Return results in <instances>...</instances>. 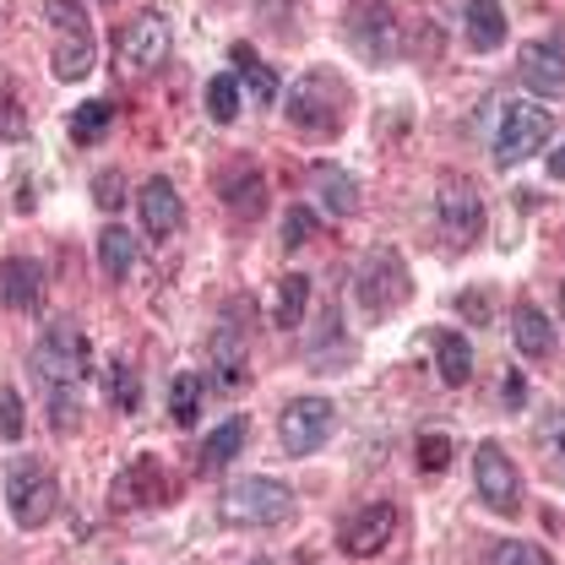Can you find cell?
<instances>
[{"label": "cell", "instance_id": "1", "mask_svg": "<svg viewBox=\"0 0 565 565\" xmlns=\"http://www.w3.org/2000/svg\"><path fill=\"white\" fill-rule=\"evenodd\" d=\"M353 93L338 71H305L288 93H282V115L294 120V131L305 137H338L349 126Z\"/></svg>", "mask_w": 565, "mask_h": 565}, {"label": "cell", "instance_id": "2", "mask_svg": "<svg viewBox=\"0 0 565 565\" xmlns=\"http://www.w3.org/2000/svg\"><path fill=\"white\" fill-rule=\"evenodd\" d=\"M408 294H414V278H408V267H403V256H397L392 245H370V250L359 256L353 299H359V310H364L370 321L397 316V310L408 305Z\"/></svg>", "mask_w": 565, "mask_h": 565}, {"label": "cell", "instance_id": "3", "mask_svg": "<svg viewBox=\"0 0 565 565\" xmlns=\"http://www.w3.org/2000/svg\"><path fill=\"white\" fill-rule=\"evenodd\" d=\"M44 17H50V33H55V50H50V71L61 82H82L98 50H93V28H87V6L82 0H44Z\"/></svg>", "mask_w": 565, "mask_h": 565}, {"label": "cell", "instance_id": "4", "mask_svg": "<svg viewBox=\"0 0 565 565\" xmlns=\"http://www.w3.org/2000/svg\"><path fill=\"white\" fill-rule=\"evenodd\" d=\"M6 505H11L17 527H44L55 516V505H61L55 473L39 457H11V468H6Z\"/></svg>", "mask_w": 565, "mask_h": 565}, {"label": "cell", "instance_id": "5", "mask_svg": "<svg viewBox=\"0 0 565 565\" xmlns=\"http://www.w3.org/2000/svg\"><path fill=\"white\" fill-rule=\"evenodd\" d=\"M33 370L50 392H71L87 370H93V353H87V338L76 321H50L39 349H33Z\"/></svg>", "mask_w": 565, "mask_h": 565}, {"label": "cell", "instance_id": "6", "mask_svg": "<svg viewBox=\"0 0 565 565\" xmlns=\"http://www.w3.org/2000/svg\"><path fill=\"white\" fill-rule=\"evenodd\" d=\"M217 511H223V522H234V527H278V522L294 516V490L256 473V479L228 484L223 500H217Z\"/></svg>", "mask_w": 565, "mask_h": 565}, {"label": "cell", "instance_id": "7", "mask_svg": "<svg viewBox=\"0 0 565 565\" xmlns=\"http://www.w3.org/2000/svg\"><path fill=\"white\" fill-rule=\"evenodd\" d=\"M435 217H440V234L451 250H468L484 239V196L468 174H446L440 180V196H435Z\"/></svg>", "mask_w": 565, "mask_h": 565}, {"label": "cell", "instance_id": "8", "mask_svg": "<svg viewBox=\"0 0 565 565\" xmlns=\"http://www.w3.org/2000/svg\"><path fill=\"white\" fill-rule=\"evenodd\" d=\"M349 44L359 61L370 66H386L403 55V22L392 11V0H359L349 11Z\"/></svg>", "mask_w": 565, "mask_h": 565}, {"label": "cell", "instance_id": "9", "mask_svg": "<svg viewBox=\"0 0 565 565\" xmlns=\"http://www.w3.org/2000/svg\"><path fill=\"white\" fill-rule=\"evenodd\" d=\"M555 131V115L544 109V104H511L505 115H500V131H494V163H522V158H533L544 141Z\"/></svg>", "mask_w": 565, "mask_h": 565}, {"label": "cell", "instance_id": "10", "mask_svg": "<svg viewBox=\"0 0 565 565\" xmlns=\"http://www.w3.org/2000/svg\"><path fill=\"white\" fill-rule=\"evenodd\" d=\"M332 424H338V408H332L327 397H294V403L278 414L282 451H288V457H310L316 446H327Z\"/></svg>", "mask_w": 565, "mask_h": 565}, {"label": "cell", "instance_id": "11", "mask_svg": "<svg viewBox=\"0 0 565 565\" xmlns=\"http://www.w3.org/2000/svg\"><path fill=\"white\" fill-rule=\"evenodd\" d=\"M473 484H479V500L500 511V516H522V473L516 462L500 451V440H484L479 457H473Z\"/></svg>", "mask_w": 565, "mask_h": 565}, {"label": "cell", "instance_id": "12", "mask_svg": "<svg viewBox=\"0 0 565 565\" xmlns=\"http://www.w3.org/2000/svg\"><path fill=\"white\" fill-rule=\"evenodd\" d=\"M392 539H397V505L392 500H370L343 522V555H353V561H375Z\"/></svg>", "mask_w": 565, "mask_h": 565}, {"label": "cell", "instance_id": "13", "mask_svg": "<svg viewBox=\"0 0 565 565\" xmlns=\"http://www.w3.org/2000/svg\"><path fill=\"white\" fill-rule=\"evenodd\" d=\"M163 500H169V479H163V468H158L152 457H137V462H126V468L115 473V484H109V505H115V511L163 505Z\"/></svg>", "mask_w": 565, "mask_h": 565}, {"label": "cell", "instance_id": "14", "mask_svg": "<svg viewBox=\"0 0 565 565\" xmlns=\"http://www.w3.org/2000/svg\"><path fill=\"white\" fill-rule=\"evenodd\" d=\"M137 207H141V228H147L152 239H169V234L185 223L180 191H174V180H163V174H152V180L141 185V191H137Z\"/></svg>", "mask_w": 565, "mask_h": 565}, {"label": "cell", "instance_id": "15", "mask_svg": "<svg viewBox=\"0 0 565 565\" xmlns=\"http://www.w3.org/2000/svg\"><path fill=\"white\" fill-rule=\"evenodd\" d=\"M120 55H126V66L158 71L163 61H169V22H163L158 11L137 17V22L126 28V39H120Z\"/></svg>", "mask_w": 565, "mask_h": 565}, {"label": "cell", "instance_id": "16", "mask_svg": "<svg viewBox=\"0 0 565 565\" xmlns=\"http://www.w3.org/2000/svg\"><path fill=\"white\" fill-rule=\"evenodd\" d=\"M516 66H522V82H527V87L561 93L565 87V39H527L522 55H516Z\"/></svg>", "mask_w": 565, "mask_h": 565}, {"label": "cell", "instance_id": "17", "mask_svg": "<svg viewBox=\"0 0 565 565\" xmlns=\"http://www.w3.org/2000/svg\"><path fill=\"white\" fill-rule=\"evenodd\" d=\"M44 299V267L33 262V256H6L0 262V305L6 310H33Z\"/></svg>", "mask_w": 565, "mask_h": 565}, {"label": "cell", "instance_id": "18", "mask_svg": "<svg viewBox=\"0 0 565 565\" xmlns=\"http://www.w3.org/2000/svg\"><path fill=\"white\" fill-rule=\"evenodd\" d=\"M310 191L321 196V207L332 212V217H353L359 212V180H353L349 169H338V163H316L310 169Z\"/></svg>", "mask_w": 565, "mask_h": 565}, {"label": "cell", "instance_id": "19", "mask_svg": "<svg viewBox=\"0 0 565 565\" xmlns=\"http://www.w3.org/2000/svg\"><path fill=\"white\" fill-rule=\"evenodd\" d=\"M511 338H516V349L527 353V359H555V327H550V316H544L533 299L516 305V316H511Z\"/></svg>", "mask_w": 565, "mask_h": 565}, {"label": "cell", "instance_id": "20", "mask_svg": "<svg viewBox=\"0 0 565 565\" xmlns=\"http://www.w3.org/2000/svg\"><path fill=\"white\" fill-rule=\"evenodd\" d=\"M212 370H217V386H245V332L239 327H217L212 332Z\"/></svg>", "mask_w": 565, "mask_h": 565}, {"label": "cell", "instance_id": "21", "mask_svg": "<svg viewBox=\"0 0 565 565\" xmlns=\"http://www.w3.org/2000/svg\"><path fill=\"white\" fill-rule=\"evenodd\" d=\"M223 207L234 212V217H245V223H256V217L267 212V180H262L256 169L228 174V180H223Z\"/></svg>", "mask_w": 565, "mask_h": 565}, {"label": "cell", "instance_id": "22", "mask_svg": "<svg viewBox=\"0 0 565 565\" xmlns=\"http://www.w3.org/2000/svg\"><path fill=\"white\" fill-rule=\"evenodd\" d=\"M245 435H250V424L245 414H234V419L223 424V429H212L207 446H202V462H196V473H223L234 457H239V446H245Z\"/></svg>", "mask_w": 565, "mask_h": 565}, {"label": "cell", "instance_id": "23", "mask_svg": "<svg viewBox=\"0 0 565 565\" xmlns=\"http://www.w3.org/2000/svg\"><path fill=\"white\" fill-rule=\"evenodd\" d=\"M435 364H440V381L446 386H468L473 381V349H468V338H457L451 327H440L435 332Z\"/></svg>", "mask_w": 565, "mask_h": 565}, {"label": "cell", "instance_id": "24", "mask_svg": "<svg viewBox=\"0 0 565 565\" xmlns=\"http://www.w3.org/2000/svg\"><path fill=\"white\" fill-rule=\"evenodd\" d=\"M462 17H468V44H473V50H500V39H505V11H500V0H468Z\"/></svg>", "mask_w": 565, "mask_h": 565}, {"label": "cell", "instance_id": "25", "mask_svg": "<svg viewBox=\"0 0 565 565\" xmlns=\"http://www.w3.org/2000/svg\"><path fill=\"white\" fill-rule=\"evenodd\" d=\"M305 305H310V278L305 273H282L278 299H273V321H278L282 332H294L305 321Z\"/></svg>", "mask_w": 565, "mask_h": 565}, {"label": "cell", "instance_id": "26", "mask_svg": "<svg viewBox=\"0 0 565 565\" xmlns=\"http://www.w3.org/2000/svg\"><path fill=\"white\" fill-rule=\"evenodd\" d=\"M131 262H137V239L126 228H104L98 234V267H104V278L120 282L131 273Z\"/></svg>", "mask_w": 565, "mask_h": 565}, {"label": "cell", "instance_id": "27", "mask_svg": "<svg viewBox=\"0 0 565 565\" xmlns=\"http://www.w3.org/2000/svg\"><path fill=\"white\" fill-rule=\"evenodd\" d=\"M228 61L239 66L234 76H245V82H250L256 104H278V76H273V71L256 61V50H250V44H234V50H228Z\"/></svg>", "mask_w": 565, "mask_h": 565}, {"label": "cell", "instance_id": "28", "mask_svg": "<svg viewBox=\"0 0 565 565\" xmlns=\"http://www.w3.org/2000/svg\"><path fill=\"white\" fill-rule=\"evenodd\" d=\"M169 414H174L180 429L196 424V414H202V375H196V370H180V375H174V386H169Z\"/></svg>", "mask_w": 565, "mask_h": 565}, {"label": "cell", "instance_id": "29", "mask_svg": "<svg viewBox=\"0 0 565 565\" xmlns=\"http://www.w3.org/2000/svg\"><path fill=\"white\" fill-rule=\"evenodd\" d=\"M104 397H109V408H120V414H137L141 386H137V370H131L126 359H115V364L104 370Z\"/></svg>", "mask_w": 565, "mask_h": 565}, {"label": "cell", "instance_id": "30", "mask_svg": "<svg viewBox=\"0 0 565 565\" xmlns=\"http://www.w3.org/2000/svg\"><path fill=\"white\" fill-rule=\"evenodd\" d=\"M239 104H245V93H239V76L234 71H223V76H212L207 82V115L217 126H228L234 115H239Z\"/></svg>", "mask_w": 565, "mask_h": 565}, {"label": "cell", "instance_id": "31", "mask_svg": "<svg viewBox=\"0 0 565 565\" xmlns=\"http://www.w3.org/2000/svg\"><path fill=\"white\" fill-rule=\"evenodd\" d=\"M539 451H544L550 473L565 479V408H550V414L539 419Z\"/></svg>", "mask_w": 565, "mask_h": 565}, {"label": "cell", "instance_id": "32", "mask_svg": "<svg viewBox=\"0 0 565 565\" xmlns=\"http://www.w3.org/2000/svg\"><path fill=\"white\" fill-rule=\"evenodd\" d=\"M115 126V109L104 104V98H93V104H82L76 115H71V141H82V147H93V141L104 137Z\"/></svg>", "mask_w": 565, "mask_h": 565}, {"label": "cell", "instance_id": "33", "mask_svg": "<svg viewBox=\"0 0 565 565\" xmlns=\"http://www.w3.org/2000/svg\"><path fill=\"white\" fill-rule=\"evenodd\" d=\"M28 131V115H22V98L11 87V76L0 71V141H17Z\"/></svg>", "mask_w": 565, "mask_h": 565}, {"label": "cell", "instance_id": "34", "mask_svg": "<svg viewBox=\"0 0 565 565\" xmlns=\"http://www.w3.org/2000/svg\"><path fill=\"white\" fill-rule=\"evenodd\" d=\"M310 234H316V212H310V207H288V212H282V250L310 245Z\"/></svg>", "mask_w": 565, "mask_h": 565}, {"label": "cell", "instance_id": "35", "mask_svg": "<svg viewBox=\"0 0 565 565\" xmlns=\"http://www.w3.org/2000/svg\"><path fill=\"white\" fill-rule=\"evenodd\" d=\"M490 565H555V561H550L539 544H522V539H516V544H500L490 555Z\"/></svg>", "mask_w": 565, "mask_h": 565}, {"label": "cell", "instance_id": "36", "mask_svg": "<svg viewBox=\"0 0 565 565\" xmlns=\"http://www.w3.org/2000/svg\"><path fill=\"white\" fill-rule=\"evenodd\" d=\"M93 202H98L104 212H115V207H120V202H126V174H120V169L98 174V180H93Z\"/></svg>", "mask_w": 565, "mask_h": 565}, {"label": "cell", "instance_id": "37", "mask_svg": "<svg viewBox=\"0 0 565 565\" xmlns=\"http://www.w3.org/2000/svg\"><path fill=\"white\" fill-rule=\"evenodd\" d=\"M446 462H451V440H446L440 429H435V435H424L419 440V468L424 473H440Z\"/></svg>", "mask_w": 565, "mask_h": 565}, {"label": "cell", "instance_id": "38", "mask_svg": "<svg viewBox=\"0 0 565 565\" xmlns=\"http://www.w3.org/2000/svg\"><path fill=\"white\" fill-rule=\"evenodd\" d=\"M0 435L22 440V397L17 392H0Z\"/></svg>", "mask_w": 565, "mask_h": 565}, {"label": "cell", "instance_id": "39", "mask_svg": "<svg viewBox=\"0 0 565 565\" xmlns=\"http://www.w3.org/2000/svg\"><path fill=\"white\" fill-rule=\"evenodd\" d=\"M55 429H76V397L55 392Z\"/></svg>", "mask_w": 565, "mask_h": 565}, {"label": "cell", "instance_id": "40", "mask_svg": "<svg viewBox=\"0 0 565 565\" xmlns=\"http://www.w3.org/2000/svg\"><path fill=\"white\" fill-rule=\"evenodd\" d=\"M457 310H462L468 321H484V316H490V305H484V294H468V299H462Z\"/></svg>", "mask_w": 565, "mask_h": 565}, {"label": "cell", "instance_id": "41", "mask_svg": "<svg viewBox=\"0 0 565 565\" xmlns=\"http://www.w3.org/2000/svg\"><path fill=\"white\" fill-rule=\"evenodd\" d=\"M505 403H511V408L522 403V375H516V370H511V381H505Z\"/></svg>", "mask_w": 565, "mask_h": 565}, {"label": "cell", "instance_id": "42", "mask_svg": "<svg viewBox=\"0 0 565 565\" xmlns=\"http://www.w3.org/2000/svg\"><path fill=\"white\" fill-rule=\"evenodd\" d=\"M550 174H555V180H565V147H561V152H550Z\"/></svg>", "mask_w": 565, "mask_h": 565}, {"label": "cell", "instance_id": "43", "mask_svg": "<svg viewBox=\"0 0 565 565\" xmlns=\"http://www.w3.org/2000/svg\"><path fill=\"white\" fill-rule=\"evenodd\" d=\"M256 565H273V561H256Z\"/></svg>", "mask_w": 565, "mask_h": 565}, {"label": "cell", "instance_id": "44", "mask_svg": "<svg viewBox=\"0 0 565 565\" xmlns=\"http://www.w3.org/2000/svg\"><path fill=\"white\" fill-rule=\"evenodd\" d=\"M104 6H115V0H104Z\"/></svg>", "mask_w": 565, "mask_h": 565}, {"label": "cell", "instance_id": "45", "mask_svg": "<svg viewBox=\"0 0 565 565\" xmlns=\"http://www.w3.org/2000/svg\"><path fill=\"white\" fill-rule=\"evenodd\" d=\"M299 565H310V561H299Z\"/></svg>", "mask_w": 565, "mask_h": 565}]
</instances>
